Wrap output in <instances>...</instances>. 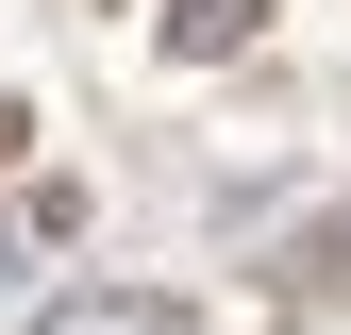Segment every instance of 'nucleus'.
<instances>
[{"label": "nucleus", "instance_id": "obj_1", "mask_svg": "<svg viewBox=\"0 0 351 335\" xmlns=\"http://www.w3.org/2000/svg\"><path fill=\"white\" fill-rule=\"evenodd\" d=\"M17 335H201V302L151 268H67L51 302H17Z\"/></svg>", "mask_w": 351, "mask_h": 335}]
</instances>
